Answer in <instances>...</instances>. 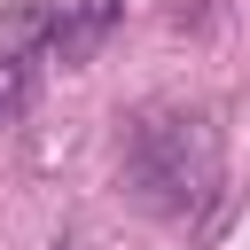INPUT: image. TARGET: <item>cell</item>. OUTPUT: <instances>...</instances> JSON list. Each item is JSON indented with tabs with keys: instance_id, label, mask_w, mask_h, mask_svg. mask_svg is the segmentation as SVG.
Here are the masks:
<instances>
[{
	"instance_id": "2",
	"label": "cell",
	"mask_w": 250,
	"mask_h": 250,
	"mask_svg": "<svg viewBox=\"0 0 250 250\" xmlns=\"http://www.w3.org/2000/svg\"><path fill=\"white\" fill-rule=\"evenodd\" d=\"M109 31H117V0H55L47 55H55V62H86Z\"/></svg>"
},
{
	"instance_id": "1",
	"label": "cell",
	"mask_w": 250,
	"mask_h": 250,
	"mask_svg": "<svg viewBox=\"0 0 250 250\" xmlns=\"http://www.w3.org/2000/svg\"><path fill=\"white\" fill-rule=\"evenodd\" d=\"M125 188L156 219H203L219 195V125L203 109H141L125 125Z\"/></svg>"
},
{
	"instance_id": "3",
	"label": "cell",
	"mask_w": 250,
	"mask_h": 250,
	"mask_svg": "<svg viewBox=\"0 0 250 250\" xmlns=\"http://www.w3.org/2000/svg\"><path fill=\"white\" fill-rule=\"evenodd\" d=\"M31 70H39V55L16 47V39H0V117H16L31 102Z\"/></svg>"
},
{
	"instance_id": "4",
	"label": "cell",
	"mask_w": 250,
	"mask_h": 250,
	"mask_svg": "<svg viewBox=\"0 0 250 250\" xmlns=\"http://www.w3.org/2000/svg\"><path fill=\"white\" fill-rule=\"evenodd\" d=\"M55 250H78V242H55Z\"/></svg>"
}]
</instances>
